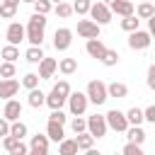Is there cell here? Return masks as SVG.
Returning <instances> with one entry per match:
<instances>
[{
  "label": "cell",
  "mask_w": 155,
  "mask_h": 155,
  "mask_svg": "<svg viewBox=\"0 0 155 155\" xmlns=\"http://www.w3.org/2000/svg\"><path fill=\"white\" fill-rule=\"evenodd\" d=\"M44 29H46V15H31L27 22V41L31 46H41L44 44Z\"/></svg>",
  "instance_id": "obj_1"
},
{
  "label": "cell",
  "mask_w": 155,
  "mask_h": 155,
  "mask_svg": "<svg viewBox=\"0 0 155 155\" xmlns=\"http://www.w3.org/2000/svg\"><path fill=\"white\" fill-rule=\"evenodd\" d=\"M85 94H87V99H90L92 104H97V107H99V104H104V102L109 99L107 85H104L102 80H90V82H87V92H85Z\"/></svg>",
  "instance_id": "obj_2"
},
{
  "label": "cell",
  "mask_w": 155,
  "mask_h": 155,
  "mask_svg": "<svg viewBox=\"0 0 155 155\" xmlns=\"http://www.w3.org/2000/svg\"><path fill=\"white\" fill-rule=\"evenodd\" d=\"M104 116H107V126H109L111 131H116V133H126L128 126H131L128 119H126V114L119 111V109H109Z\"/></svg>",
  "instance_id": "obj_3"
},
{
  "label": "cell",
  "mask_w": 155,
  "mask_h": 155,
  "mask_svg": "<svg viewBox=\"0 0 155 155\" xmlns=\"http://www.w3.org/2000/svg\"><path fill=\"white\" fill-rule=\"evenodd\" d=\"M107 131H109V126H107V116H102V114H92V116H87V133H90L92 138H104Z\"/></svg>",
  "instance_id": "obj_4"
},
{
  "label": "cell",
  "mask_w": 155,
  "mask_h": 155,
  "mask_svg": "<svg viewBox=\"0 0 155 155\" xmlns=\"http://www.w3.org/2000/svg\"><path fill=\"white\" fill-rule=\"evenodd\" d=\"M90 17H92V22H97L99 27L102 24H109L111 22V10H109V5H104L102 0L99 2H92V10H90Z\"/></svg>",
  "instance_id": "obj_5"
},
{
  "label": "cell",
  "mask_w": 155,
  "mask_h": 155,
  "mask_svg": "<svg viewBox=\"0 0 155 155\" xmlns=\"http://www.w3.org/2000/svg\"><path fill=\"white\" fill-rule=\"evenodd\" d=\"M87 104H90V99H87L85 92H70L68 107H70V114H73V116H82L85 109H87Z\"/></svg>",
  "instance_id": "obj_6"
},
{
  "label": "cell",
  "mask_w": 155,
  "mask_h": 155,
  "mask_svg": "<svg viewBox=\"0 0 155 155\" xmlns=\"http://www.w3.org/2000/svg\"><path fill=\"white\" fill-rule=\"evenodd\" d=\"M5 36H7V44H10V46H19V44L27 39V27H22L19 22H10Z\"/></svg>",
  "instance_id": "obj_7"
},
{
  "label": "cell",
  "mask_w": 155,
  "mask_h": 155,
  "mask_svg": "<svg viewBox=\"0 0 155 155\" xmlns=\"http://www.w3.org/2000/svg\"><path fill=\"white\" fill-rule=\"evenodd\" d=\"M150 41H153V36L148 31H143V29L128 34V48H133V51H145L150 46Z\"/></svg>",
  "instance_id": "obj_8"
},
{
  "label": "cell",
  "mask_w": 155,
  "mask_h": 155,
  "mask_svg": "<svg viewBox=\"0 0 155 155\" xmlns=\"http://www.w3.org/2000/svg\"><path fill=\"white\" fill-rule=\"evenodd\" d=\"M2 148L10 153V155H29V145L15 136H5L2 138Z\"/></svg>",
  "instance_id": "obj_9"
},
{
  "label": "cell",
  "mask_w": 155,
  "mask_h": 155,
  "mask_svg": "<svg viewBox=\"0 0 155 155\" xmlns=\"http://www.w3.org/2000/svg\"><path fill=\"white\" fill-rule=\"evenodd\" d=\"M70 44H73V31H70L68 27L56 29V34H53V48H56V51H68Z\"/></svg>",
  "instance_id": "obj_10"
},
{
  "label": "cell",
  "mask_w": 155,
  "mask_h": 155,
  "mask_svg": "<svg viewBox=\"0 0 155 155\" xmlns=\"http://www.w3.org/2000/svg\"><path fill=\"white\" fill-rule=\"evenodd\" d=\"M78 34L82 36V39H99V24L97 22H92V19H80L78 22Z\"/></svg>",
  "instance_id": "obj_11"
},
{
  "label": "cell",
  "mask_w": 155,
  "mask_h": 155,
  "mask_svg": "<svg viewBox=\"0 0 155 155\" xmlns=\"http://www.w3.org/2000/svg\"><path fill=\"white\" fill-rule=\"evenodd\" d=\"M109 10H111V15H119L121 19L136 15V5H133L131 0H116L114 5H109Z\"/></svg>",
  "instance_id": "obj_12"
},
{
  "label": "cell",
  "mask_w": 155,
  "mask_h": 155,
  "mask_svg": "<svg viewBox=\"0 0 155 155\" xmlns=\"http://www.w3.org/2000/svg\"><path fill=\"white\" fill-rule=\"evenodd\" d=\"M56 70H58V61H56V58H48V56H46V58L39 63V78H41V80H51Z\"/></svg>",
  "instance_id": "obj_13"
},
{
  "label": "cell",
  "mask_w": 155,
  "mask_h": 155,
  "mask_svg": "<svg viewBox=\"0 0 155 155\" xmlns=\"http://www.w3.org/2000/svg\"><path fill=\"white\" fill-rule=\"evenodd\" d=\"M19 116H22V104H19L17 99H10V102H5L2 119H7L10 124H15V121H19Z\"/></svg>",
  "instance_id": "obj_14"
},
{
  "label": "cell",
  "mask_w": 155,
  "mask_h": 155,
  "mask_svg": "<svg viewBox=\"0 0 155 155\" xmlns=\"http://www.w3.org/2000/svg\"><path fill=\"white\" fill-rule=\"evenodd\" d=\"M17 92H19V82H17L15 78H12V80H0V99L10 102Z\"/></svg>",
  "instance_id": "obj_15"
},
{
  "label": "cell",
  "mask_w": 155,
  "mask_h": 155,
  "mask_svg": "<svg viewBox=\"0 0 155 155\" xmlns=\"http://www.w3.org/2000/svg\"><path fill=\"white\" fill-rule=\"evenodd\" d=\"M85 51H87L92 58L102 61V56L107 53V46H104V41H102V39H90V41L85 44Z\"/></svg>",
  "instance_id": "obj_16"
},
{
  "label": "cell",
  "mask_w": 155,
  "mask_h": 155,
  "mask_svg": "<svg viewBox=\"0 0 155 155\" xmlns=\"http://www.w3.org/2000/svg\"><path fill=\"white\" fill-rule=\"evenodd\" d=\"M46 136H48V140H53V143L65 140V131H63V126H61V124H53V121H48V126H46Z\"/></svg>",
  "instance_id": "obj_17"
},
{
  "label": "cell",
  "mask_w": 155,
  "mask_h": 155,
  "mask_svg": "<svg viewBox=\"0 0 155 155\" xmlns=\"http://www.w3.org/2000/svg\"><path fill=\"white\" fill-rule=\"evenodd\" d=\"M27 104H29V107H34V109H39V107H44V104H46V94H44L39 87H36V90H29Z\"/></svg>",
  "instance_id": "obj_18"
},
{
  "label": "cell",
  "mask_w": 155,
  "mask_h": 155,
  "mask_svg": "<svg viewBox=\"0 0 155 155\" xmlns=\"http://www.w3.org/2000/svg\"><path fill=\"white\" fill-rule=\"evenodd\" d=\"M126 138H128V143L143 145V140H145V131H143L140 126H128V131H126Z\"/></svg>",
  "instance_id": "obj_19"
},
{
  "label": "cell",
  "mask_w": 155,
  "mask_h": 155,
  "mask_svg": "<svg viewBox=\"0 0 155 155\" xmlns=\"http://www.w3.org/2000/svg\"><path fill=\"white\" fill-rule=\"evenodd\" d=\"M78 143H75V138H65V140H61L58 143V155H78Z\"/></svg>",
  "instance_id": "obj_20"
},
{
  "label": "cell",
  "mask_w": 155,
  "mask_h": 155,
  "mask_svg": "<svg viewBox=\"0 0 155 155\" xmlns=\"http://www.w3.org/2000/svg\"><path fill=\"white\" fill-rule=\"evenodd\" d=\"M107 92H109V97H116V99H124L126 94H128V87L124 85V82H111V85H107Z\"/></svg>",
  "instance_id": "obj_21"
},
{
  "label": "cell",
  "mask_w": 155,
  "mask_h": 155,
  "mask_svg": "<svg viewBox=\"0 0 155 155\" xmlns=\"http://www.w3.org/2000/svg\"><path fill=\"white\" fill-rule=\"evenodd\" d=\"M48 136L46 133H36V136H31V140H29V148H34V150H48Z\"/></svg>",
  "instance_id": "obj_22"
},
{
  "label": "cell",
  "mask_w": 155,
  "mask_h": 155,
  "mask_svg": "<svg viewBox=\"0 0 155 155\" xmlns=\"http://www.w3.org/2000/svg\"><path fill=\"white\" fill-rule=\"evenodd\" d=\"M24 58H27L29 63H41V61L46 58V53L41 51V46H29L27 53H24Z\"/></svg>",
  "instance_id": "obj_23"
},
{
  "label": "cell",
  "mask_w": 155,
  "mask_h": 155,
  "mask_svg": "<svg viewBox=\"0 0 155 155\" xmlns=\"http://www.w3.org/2000/svg\"><path fill=\"white\" fill-rule=\"evenodd\" d=\"M58 70H61L63 75H73V73L78 70V61H75V58H61V61H58Z\"/></svg>",
  "instance_id": "obj_24"
},
{
  "label": "cell",
  "mask_w": 155,
  "mask_h": 155,
  "mask_svg": "<svg viewBox=\"0 0 155 155\" xmlns=\"http://www.w3.org/2000/svg\"><path fill=\"white\" fill-rule=\"evenodd\" d=\"M126 119H128V124H131V126H140V124L145 121L143 109H138V107H131V109L126 111Z\"/></svg>",
  "instance_id": "obj_25"
},
{
  "label": "cell",
  "mask_w": 155,
  "mask_h": 155,
  "mask_svg": "<svg viewBox=\"0 0 155 155\" xmlns=\"http://www.w3.org/2000/svg\"><path fill=\"white\" fill-rule=\"evenodd\" d=\"M65 102H68V99H63V97H61L58 92H53V90H51V92L46 94V104L51 107V111H56V109H61V107H63Z\"/></svg>",
  "instance_id": "obj_26"
},
{
  "label": "cell",
  "mask_w": 155,
  "mask_h": 155,
  "mask_svg": "<svg viewBox=\"0 0 155 155\" xmlns=\"http://www.w3.org/2000/svg\"><path fill=\"white\" fill-rule=\"evenodd\" d=\"M153 15H155L153 2H140V5L136 7V17H138V19H150Z\"/></svg>",
  "instance_id": "obj_27"
},
{
  "label": "cell",
  "mask_w": 155,
  "mask_h": 155,
  "mask_svg": "<svg viewBox=\"0 0 155 155\" xmlns=\"http://www.w3.org/2000/svg\"><path fill=\"white\" fill-rule=\"evenodd\" d=\"M138 24H140V19H138L136 15H131V17H124V19H121V29H124V31H128V34L138 31Z\"/></svg>",
  "instance_id": "obj_28"
},
{
  "label": "cell",
  "mask_w": 155,
  "mask_h": 155,
  "mask_svg": "<svg viewBox=\"0 0 155 155\" xmlns=\"http://www.w3.org/2000/svg\"><path fill=\"white\" fill-rule=\"evenodd\" d=\"M27 124L24 121H15L12 126H10V136H15V138H19V140H24V136H27Z\"/></svg>",
  "instance_id": "obj_29"
},
{
  "label": "cell",
  "mask_w": 155,
  "mask_h": 155,
  "mask_svg": "<svg viewBox=\"0 0 155 155\" xmlns=\"http://www.w3.org/2000/svg\"><path fill=\"white\" fill-rule=\"evenodd\" d=\"M0 56H2V58H5L7 63H15V61L19 58V48H17V46H10V44H7V46H5L2 51H0Z\"/></svg>",
  "instance_id": "obj_30"
},
{
  "label": "cell",
  "mask_w": 155,
  "mask_h": 155,
  "mask_svg": "<svg viewBox=\"0 0 155 155\" xmlns=\"http://www.w3.org/2000/svg\"><path fill=\"white\" fill-rule=\"evenodd\" d=\"M119 51H114V48H107V53L102 56V65H107V68H111V65H116L119 63Z\"/></svg>",
  "instance_id": "obj_31"
},
{
  "label": "cell",
  "mask_w": 155,
  "mask_h": 155,
  "mask_svg": "<svg viewBox=\"0 0 155 155\" xmlns=\"http://www.w3.org/2000/svg\"><path fill=\"white\" fill-rule=\"evenodd\" d=\"M75 143H78V148H80V150H90V148H92V143H94V138L85 131V133L75 136Z\"/></svg>",
  "instance_id": "obj_32"
},
{
  "label": "cell",
  "mask_w": 155,
  "mask_h": 155,
  "mask_svg": "<svg viewBox=\"0 0 155 155\" xmlns=\"http://www.w3.org/2000/svg\"><path fill=\"white\" fill-rule=\"evenodd\" d=\"M90 10H92V0H75L73 2L75 15H90Z\"/></svg>",
  "instance_id": "obj_33"
},
{
  "label": "cell",
  "mask_w": 155,
  "mask_h": 155,
  "mask_svg": "<svg viewBox=\"0 0 155 155\" xmlns=\"http://www.w3.org/2000/svg\"><path fill=\"white\" fill-rule=\"evenodd\" d=\"M39 80H41V78H39L36 73H27V75L22 78V85H24L27 90H36V87H39Z\"/></svg>",
  "instance_id": "obj_34"
},
{
  "label": "cell",
  "mask_w": 155,
  "mask_h": 155,
  "mask_svg": "<svg viewBox=\"0 0 155 155\" xmlns=\"http://www.w3.org/2000/svg\"><path fill=\"white\" fill-rule=\"evenodd\" d=\"M53 92H58V94H61L63 99H68L73 90H70V85H68V80H58V82L53 85Z\"/></svg>",
  "instance_id": "obj_35"
},
{
  "label": "cell",
  "mask_w": 155,
  "mask_h": 155,
  "mask_svg": "<svg viewBox=\"0 0 155 155\" xmlns=\"http://www.w3.org/2000/svg\"><path fill=\"white\" fill-rule=\"evenodd\" d=\"M70 128H73V133H75V136L85 133V131H87V119H82V116H75V119H73V124H70Z\"/></svg>",
  "instance_id": "obj_36"
},
{
  "label": "cell",
  "mask_w": 155,
  "mask_h": 155,
  "mask_svg": "<svg viewBox=\"0 0 155 155\" xmlns=\"http://www.w3.org/2000/svg\"><path fill=\"white\" fill-rule=\"evenodd\" d=\"M15 73H17V70H15V63H7V61L0 63V78H2V80H12Z\"/></svg>",
  "instance_id": "obj_37"
},
{
  "label": "cell",
  "mask_w": 155,
  "mask_h": 155,
  "mask_svg": "<svg viewBox=\"0 0 155 155\" xmlns=\"http://www.w3.org/2000/svg\"><path fill=\"white\" fill-rule=\"evenodd\" d=\"M53 10H56V15H58L61 19H65V17H70V15H73V5H70V2H58Z\"/></svg>",
  "instance_id": "obj_38"
},
{
  "label": "cell",
  "mask_w": 155,
  "mask_h": 155,
  "mask_svg": "<svg viewBox=\"0 0 155 155\" xmlns=\"http://www.w3.org/2000/svg\"><path fill=\"white\" fill-rule=\"evenodd\" d=\"M51 7H53L51 0H36V2H34V12H36V15H48Z\"/></svg>",
  "instance_id": "obj_39"
},
{
  "label": "cell",
  "mask_w": 155,
  "mask_h": 155,
  "mask_svg": "<svg viewBox=\"0 0 155 155\" xmlns=\"http://www.w3.org/2000/svg\"><path fill=\"white\" fill-rule=\"evenodd\" d=\"M17 15V5H10V2H2L0 5V17L2 19H12Z\"/></svg>",
  "instance_id": "obj_40"
},
{
  "label": "cell",
  "mask_w": 155,
  "mask_h": 155,
  "mask_svg": "<svg viewBox=\"0 0 155 155\" xmlns=\"http://www.w3.org/2000/svg\"><path fill=\"white\" fill-rule=\"evenodd\" d=\"M121 155H145V153H143L140 145H136V143H126L124 150H121Z\"/></svg>",
  "instance_id": "obj_41"
},
{
  "label": "cell",
  "mask_w": 155,
  "mask_h": 155,
  "mask_svg": "<svg viewBox=\"0 0 155 155\" xmlns=\"http://www.w3.org/2000/svg\"><path fill=\"white\" fill-rule=\"evenodd\" d=\"M65 119H68V116H65L61 109H56V111H51V114H48V121H53V124H61V126L65 124Z\"/></svg>",
  "instance_id": "obj_42"
},
{
  "label": "cell",
  "mask_w": 155,
  "mask_h": 155,
  "mask_svg": "<svg viewBox=\"0 0 155 155\" xmlns=\"http://www.w3.org/2000/svg\"><path fill=\"white\" fill-rule=\"evenodd\" d=\"M145 82H148V87H150V90H155V63L148 68V78H145Z\"/></svg>",
  "instance_id": "obj_43"
},
{
  "label": "cell",
  "mask_w": 155,
  "mask_h": 155,
  "mask_svg": "<svg viewBox=\"0 0 155 155\" xmlns=\"http://www.w3.org/2000/svg\"><path fill=\"white\" fill-rule=\"evenodd\" d=\"M143 116H145V121L155 124V104H150L148 109H143Z\"/></svg>",
  "instance_id": "obj_44"
},
{
  "label": "cell",
  "mask_w": 155,
  "mask_h": 155,
  "mask_svg": "<svg viewBox=\"0 0 155 155\" xmlns=\"http://www.w3.org/2000/svg\"><path fill=\"white\" fill-rule=\"evenodd\" d=\"M10 121L7 119H0V138H5V136H10Z\"/></svg>",
  "instance_id": "obj_45"
},
{
  "label": "cell",
  "mask_w": 155,
  "mask_h": 155,
  "mask_svg": "<svg viewBox=\"0 0 155 155\" xmlns=\"http://www.w3.org/2000/svg\"><path fill=\"white\" fill-rule=\"evenodd\" d=\"M148 34H150V36H155V15L148 19Z\"/></svg>",
  "instance_id": "obj_46"
},
{
  "label": "cell",
  "mask_w": 155,
  "mask_h": 155,
  "mask_svg": "<svg viewBox=\"0 0 155 155\" xmlns=\"http://www.w3.org/2000/svg\"><path fill=\"white\" fill-rule=\"evenodd\" d=\"M29 155H48V150H34V148H29Z\"/></svg>",
  "instance_id": "obj_47"
},
{
  "label": "cell",
  "mask_w": 155,
  "mask_h": 155,
  "mask_svg": "<svg viewBox=\"0 0 155 155\" xmlns=\"http://www.w3.org/2000/svg\"><path fill=\"white\" fill-rule=\"evenodd\" d=\"M85 155H102L99 150H94V148H90V150H85Z\"/></svg>",
  "instance_id": "obj_48"
},
{
  "label": "cell",
  "mask_w": 155,
  "mask_h": 155,
  "mask_svg": "<svg viewBox=\"0 0 155 155\" xmlns=\"http://www.w3.org/2000/svg\"><path fill=\"white\" fill-rule=\"evenodd\" d=\"M2 2H10V5H19V0H2Z\"/></svg>",
  "instance_id": "obj_49"
},
{
  "label": "cell",
  "mask_w": 155,
  "mask_h": 155,
  "mask_svg": "<svg viewBox=\"0 0 155 155\" xmlns=\"http://www.w3.org/2000/svg\"><path fill=\"white\" fill-rule=\"evenodd\" d=\"M102 2H104V5H114L116 0H102Z\"/></svg>",
  "instance_id": "obj_50"
},
{
  "label": "cell",
  "mask_w": 155,
  "mask_h": 155,
  "mask_svg": "<svg viewBox=\"0 0 155 155\" xmlns=\"http://www.w3.org/2000/svg\"><path fill=\"white\" fill-rule=\"evenodd\" d=\"M51 2H53V5H58V2H65V0H51Z\"/></svg>",
  "instance_id": "obj_51"
},
{
  "label": "cell",
  "mask_w": 155,
  "mask_h": 155,
  "mask_svg": "<svg viewBox=\"0 0 155 155\" xmlns=\"http://www.w3.org/2000/svg\"><path fill=\"white\" fill-rule=\"evenodd\" d=\"M22 2H31V5H34V2H36V0H22Z\"/></svg>",
  "instance_id": "obj_52"
},
{
  "label": "cell",
  "mask_w": 155,
  "mask_h": 155,
  "mask_svg": "<svg viewBox=\"0 0 155 155\" xmlns=\"http://www.w3.org/2000/svg\"><path fill=\"white\" fill-rule=\"evenodd\" d=\"M114 155H121V153H114Z\"/></svg>",
  "instance_id": "obj_53"
},
{
  "label": "cell",
  "mask_w": 155,
  "mask_h": 155,
  "mask_svg": "<svg viewBox=\"0 0 155 155\" xmlns=\"http://www.w3.org/2000/svg\"><path fill=\"white\" fill-rule=\"evenodd\" d=\"M0 145H2V138H0Z\"/></svg>",
  "instance_id": "obj_54"
},
{
  "label": "cell",
  "mask_w": 155,
  "mask_h": 155,
  "mask_svg": "<svg viewBox=\"0 0 155 155\" xmlns=\"http://www.w3.org/2000/svg\"><path fill=\"white\" fill-rule=\"evenodd\" d=\"M143 2H150V0H143Z\"/></svg>",
  "instance_id": "obj_55"
}]
</instances>
